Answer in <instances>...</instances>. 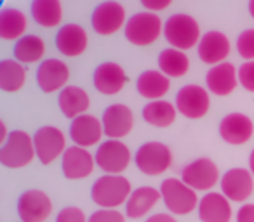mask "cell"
Wrapping results in <instances>:
<instances>
[{
  "mask_svg": "<svg viewBox=\"0 0 254 222\" xmlns=\"http://www.w3.org/2000/svg\"><path fill=\"white\" fill-rule=\"evenodd\" d=\"M209 108H211L209 92L200 85H185L176 94V109L183 117L190 118V120L205 117Z\"/></svg>",
  "mask_w": 254,
  "mask_h": 222,
  "instance_id": "ba28073f",
  "label": "cell"
},
{
  "mask_svg": "<svg viewBox=\"0 0 254 222\" xmlns=\"http://www.w3.org/2000/svg\"><path fill=\"white\" fill-rule=\"evenodd\" d=\"M254 134V124L247 115L230 113L219 122V135L228 144H244Z\"/></svg>",
  "mask_w": 254,
  "mask_h": 222,
  "instance_id": "ac0fdd59",
  "label": "cell"
},
{
  "mask_svg": "<svg viewBox=\"0 0 254 222\" xmlns=\"http://www.w3.org/2000/svg\"><path fill=\"white\" fill-rule=\"evenodd\" d=\"M237 222H254V205L246 203L237 212Z\"/></svg>",
  "mask_w": 254,
  "mask_h": 222,
  "instance_id": "8d00e7d4",
  "label": "cell"
},
{
  "mask_svg": "<svg viewBox=\"0 0 254 222\" xmlns=\"http://www.w3.org/2000/svg\"><path fill=\"white\" fill-rule=\"evenodd\" d=\"M221 191L230 201H246L254 191V177L251 170L230 169L221 177Z\"/></svg>",
  "mask_w": 254,
  "mask_h": 222,
  "instance_id": "5bb4252c",
  "label": "cell"
},
{
  "mask_svg": "<svg viewBox=\"0 0 254 222\" xmlns=\"http://www.w3.org/2000/svg\"><path fill=\"white\" fill-rule=\"evenodd\" d=\"M146 222H176V219L171 217V215H167V214H155V215H152V217L146 219Z\"/></svg>",
  "mask_w": 254,
  "mask_h": 222,
  "instance_id": "f35d334b",
  "label": "cell"
},
{
  "mask_svg": "<svg viewBox=\"0 0 254 222\" xmlns=\"http://www.w3.org/2000/svg\"><path fill=\"white\" fill-rule=\"evenodd\" d=\"M132 194L131 182L124 176H103L92 184L91 198L101 208H117Z\"/></svg>",
  "mask_w": 254,
  "mask_h": 222,
  "instance_id": "6da1fadb",
  "label": "cell"
},
{
  "mask_svg": "<svg viewBox=\"0 0 254 222\" xmlns=\"http://www.w3.org/2000/svg\"><path fill=\"white\" fill-rule=\"evenodd\" d=\"M164 37L178 50H188L200 42V26L190 14H173L164 25Z\"/></svg>",
  "mask_w": 254,
  "mask_h": 222,
  "instance_id": "3957f363",
  "label": "cell"
},
{
  "mask_svg": "<svg viewBox=\"0 0 254 222\" xmlns=\"http://www.w3.org/2000/svg\"><path fill=\"white\" fill-rule=\"evenodd\" d=\"M105 134L103 124L92 115H82V117L71 120L70 125V137L75 142V146L89 148V146L98 144L101 135Z\"/></svg>",
  "mask_w": 254,
  "mask_h": 222,
  "instance_id": "44dd1931",
  "label": "cell"
},
{
  "mask_svg": "<svg viewBox=\"0 0 254 222\" xmlns=\"http://www.w3.org/2000/svg\"><path fill=\"white\" fill-rule=\"evenodd\" d=\"M239 84L246 90L254 92V61H246L239 68Z\"/></svg>",
  "mask_w": 254,
  "mask_h": 222,
  "instance_id": "e575fe53",
  "label": "cell"
},
{
  "mask_svg": "<svg viewBox=\"0 0 254 222\" xmlns=\"http://www.w3.org/2000/svg\"><path fill=\"white\" fill-rule=\"evenodd\" d=\"M33 144H35L37 158L40 160L42 165H49L56 158L64 155L66 151V139L64 134L56 127H46L39 129L33 135Z\"/></svg>",
  "mask_w": 254,
  "mask_h": 222,
  "instance_id": "9c48e42d",
  "label": "cell"
},
{
  "mask_svg": "<svg viewBox=\"0 0 254 222\" xmlns=\"http://www.w3.org/2000/svg\"><path fill=\"white\" fill-rule=\"evenodd\" d=\"M136 89L145 99L160 101V97H164L169 92L171 80L160 70H146L138 77Z\"/></svg>",
  "mask_w": 254,
  "mask_h": 222,
  "instance_id": "cb8c5ba5",
  "label": "cell"
},
{
  "mask_svg": "<svg viewBox=\"0 0 254 222\" xmlns=\"http://www.w3.org/2000/svg\"><path fill=\"white\" fill-rule=\"evenodd\" d=\"M160 194H162L167 210L176 215L190 214L195 208H198V203H200L197 191L191 189L188 184H185L183 180L176 179V177H169V179L162 180Z\"/></svg>",
  "mask_w": 254,
  "mask_h": 222,
  "instance_id": "277c9868",
  "label": "cell"
},
{
  "mask_svg": "<svg viewBox=\"0 0 254 222\" xmlns=\"http://www.w3.org/2000/svg\"><path fill=\"white\" fill-rule=\"evenodd\" d=\"M160 198H162L160 191H157L155 187H152V186H143V187L134 189L126 203L127 217L139 219V217H143V215H146L155 207Z\"/></svg>",
  "mask_w": 254,
  "mask_h": 222,
  "instance_id": "484cf974",
  "label": "cell"
},
{
  "mask_svg": "<svg viewBox=\"0 0 254 222\" xmlns=\"http://www.w3.org/2000/svg\"><path fill=\"white\" fill-rule=\"evenodd\" d=\"M230 40L225 33L221 32H207L205 35H202L200 42L197 45L198 57L204 61L205 64H218L225 63V59L230 54Z\"/></svg>",
  "mask_w": 254,
  "mask_h": 222,
  "instance_id": "e0dca14e",
  "label": "cell"
},
{
  "mask_svg": "<svg viewBox=\"0 0 254 222\" xmlns=\"http://www.w3.org/2000/svg\"><path fill=\"white\" fill-rule=\"evenodd\" d=\"M105 135L110 139H122L132 131L134 125V115L131 108L126 104H112L105 109L101 118Z\"/></svg>",
  "mask_w": 254,
  "mask_h": 222,
  "instance_id": "4fadbf2b",
  "label": "cell"
},
{
  "mask_svg": "<svg viewBox=\"0 0 254 222\" xmlns=\"http://www.w3.org/2000/svg\"><path fill=\"white\" fill-rule=\"evenodd\" d=\"M126 23V9L119 2H103L94 9L91 25L98 35H113Z\"/></svg>",
  "mask_w": 254,
  "mask_h": 222,
  "instance_id": "7c38bea8",
  "label": "cell"
},
{
  "mask_svg": "<svg viewBox=\"0 0 254 222\" xmlns=\"http://www.w3.org/2000/svg\"><path fill=\"white\" fill-rule=\"evenodd\" d=\"M28 19L19 9H4L0 14V39L2 40H19L26 32Z\"/></svg>",
  "mask_w": 254,
  "mask_h": 222,
  "instance_id": "83f0119b",
  "label": "cell"
},
{
  "mask_svg": "<svg viewBox=\"0 0 254 222\" xmlns=\"http://www.w3.org/2000/svg\"><path fill=\"white\" fill-rule=\"evenodd\" d=\"M126 39L138 47H146L153 44L160 37V32L164 30L162 21L159 14L155 12H138L131 16L126 23Z\"/></svg>",
  "mask_w": 254,
  "mask_h": 222,
  "instance_id": "5b68a950",
  "label": "cell"
},
{
  "mask_svg": "<svg viewBox=\"0 0 254 222\" xmlns=\"http://www.w3.org/2000/svg\"><path fill=\"white\" fill-rule=\"evenodd\" d=\"M87 32L80 25H64L56 33V49L66 57H77L87 49Z\"/></svg>",
  "mask_w": 254,
  "mask_h": 222,
  "instance_id": "ffe728a7",
  "label": "cell"
},
{
  "mask_svg": "<svg viewBox=\"0 0 254 222\" xmlns=\"http://www.w3.org/2000/svg\"><path fill=\"white\" fill-rule=\"evenodd\" d=\"M32 16L44 28H56L63 19V7L60 0H35L32 4Z\"/></svg>",
  "mask_w": 254,
  "mask_h": 222,
  "instance_id": "f546056e",
  "label": "cell"
},
{
  "mask_svg": "<svg viewBox=\"0 0 254 222\" xmlns=\"http://www.w3.org/2000/svg\"><path fill=\"white\" fill-rule=\"evenodd\" d=\"M68 78H70V68L61 59H46L37 70V84L46 94L68 87Z\"/></svg>",
  "mask_w": 254,
  "mask_h": 222,
  "instance_id": "2e32d148",
  "label": "cell"
},
{
  "mask_svg": "<svg viewBox=\"0 0 254 222\" xmlns=\"http://www.w3.org/2000/svg\"><path fill=\"white\" fill-rule=\"evenodd\" d=\"M96 165V158L87 151L85 148L80 146H71L66 148L61 160V169L66 179L70 180H78V179H85L92 174Z\"/></svg>",
  "mask_w": 254,
  "mask_h": 222,
  "instance_id": "9a60e30c",
  "label": "cell"
},
{
  "mask_svg": "<svg viewBox=\"0 0 254 222\" xmlns=\"http://www.w3.org/2000/svg\"><path fill=\"white\" fill-rule=\"evenodd\" d=\"M143 7L148 9V12H157V11H164L171 5V0H162V2H155V0H143L141 2Z\"/></svg>",
  "mask_w": 254,
  "mask_h": 222,
  "instance_id": "74e56055",
  "label": "cell"
},
{
  "mask_svg": "<svg viewBox=\"0 0 254 222\" xmlns=\"http://www.w3.org/2000/svg\"><path fill=\"white\" fill-rule=\"evenodd\" d=\"M37 156L33 137L25 131H12L0 148V163L7 169H23Z\"/></svg>",
  "mask_w": 254,
  "mask_h": 222,
  "instance_id": "7a4b0ae2",
  "label": "cell"
},
{
  "mask_svg": "<svg viewBox=\"0 0 254 222\" xmlns=\"http://www.w3.org/2000/svg\"><path fill=\"white\" fill-rule=\"evenodd\" d=\"M249 12H251V16L254 18V0H251V2H249Z\"/></svg>",
  "mask_w": 254,
  "mask_h": 222,
  "instance_id": "60d3db41",
  "label": "cell"
},
{
  "mask_svg": "<svg viewBox=\"0 0 254 222\" xmlns=\"http://www.w3.org/2000/svg\"><path fill=\"white\" fill-rule=\"evenodd\" d=\"M56 222H89L84 210L78 207H66L56 215Z\"/></svg>",
  "mask_w": 254,
  "mask_h": 222,
  "instance_id": "d590c367",
  "label": "cell"
},
{
  "mask_svg": "<svg viewBox=\"0 0 254 222\" xmlns=\"http://www.w3.org/2000/svg\"><path fill=\"white\" fill-rule=\"evenodd\" d=\"M249 167H251V174L254 177V149L251 151V156H249Z\"/></svg>",
  "mask_w": 254,
  "mask_h": 222,
  "instance_id": "ab89813d",
  "label": "cell"
},
{
  "mask_svg": "<svg viewBox=\"0 0 254 222\" xmlns=\"http://www.w3.org/2000/svg\"><path fill=\"white\" fill-rule=\"evenodd\" d=\"M53 212L51 198L40 189H28L18 200V215L21 222H44Z\"/></svg>",
  "mask_w": 254,
  "mask_h": 222,
  "instance_id": "8fae6325",
  "label": "cell"
},
{
  "mask_svg": "<svg viewBox=\"0 0 254 222\" xmlns=\"http://www.w3.org/2000/svg\"><path fill=\"white\" fill-rule=\"evenodd\" d=\"M198 217L202 222H230L232 207L223 193H209L198 203Z\"/></svg>",
  "mask_w": 254,
  "mask_h": 222,
  "instance_id": "603a6c76",
  "label": "cell"
},
{
  "mask_svg": "<svg viewBox=\"0 0 254 222\" xmlns=\"http://www.w3.org/2000/svg\"><path fill=\"white\" fill-rule=\"evenodd\" d=\"M46 52V42L37 35H25L14 44V59L18 63H37Z\"/></svg>",
  "mask_w": 254,
  "mask_h": 222,
  "instance_id": "1f68e13d",
  "label": "cell"
},
{
  "mask_svg": "<svg viewBox=\"0 0 254 222\" xmlns=\"http://www.w3.org/2000/svg\"><path fill=\"white\" fill-rule=\"evenodd\" d=\"M134 162L139 172L146 174V176H160L173 163V153L162 142H145L136 151Z\"/></svg>",
  "mask_w": 254,
  "mask_h": 222,
  "instance_id": "8992f818",
  "label": "cell"
},
{
  "mask_svg": "<svg viewBox=\"0 0 254 222\" xmlns=\"http://www.w3.org/2000/svg\"><path fill=\"white\" fill-rule=\"evenodd\" d=\"M239 71L235 70L232 63H221L218 66H212L205 75V84H207L209 92L214 95H230L239 85Z\"/></svg>",
  "mask_w": 254,
  "mask_h": 222,
  "instance_id": "7402d4cb",
  "label": "cell"
},
{
  "mask_svg": "<svg viewBox=\"0 0 254 222\" xmlns=\"http://www.w3.org/2000/svg\"><path fill=\"white\" fill-rule=\"evenodd\" d=\"M89 222H126V217L115 208H99L89 217Z\"/></svg>",
  "mask_w": 254,
  "mask_h": 222,
  "instance_id": "836d02e7",
  "label": "cell"
},
{
  "mask_svg": "<svg viewBox=\"0 0 254 222\" xmlns=\"http://www.w3.org/2000/svg\"><path fill=\"white\" fill-rule=\"evenodd\" d=\"M26 82V70L16 59L0 61V89L4 92H18Z\"/></svg>",
  "mask_w": 254,
  "mask_h": 222,
  "instance_id": "4dcf8cb0",
  "label": "cell"
},
{
  "mask_svg": "<svg viewBox=\"0 0 254 222\" xmlns=\"http://www.w3.org/2000/svg\"><path fill=\"white\" fill-rule=\"evenodd\" d=\"M181 180L195 191H207L219 180V170L209 158H198L188 163L181 172Z\"/></svg>",
  "mask_w": 254,
  "mask_h": 222,
  "instance_id": "30bf717a",
  "label": "cell"
},
{
  "mask_svg": "<svg viewBox=\"0 0 254 222\" xmlns=\"http://www.w3.org/2000/svg\"><path fill=\"white\" fill-rule=\"evenodd\" d=\"M159 68L164 75L169 78H180L188 73L190 70V59L183 50H178L174 47L164 49L159 56Z\"/></svg>",
  "mask_w": 254,
  "mask_h": 222,
  "instance_id": "f1b7e54d",
  "label": "cell"
},
{
  "mask_svg": "<svg viewBox=\"0 0 254 222\" xmlns=\"http://www.w3.org/2000/svg\"><path fill=\"white\" fill-rule=\"evenodd\" d=\"M237 50L246 61H254V30H246L237 39Z\"/></svg>",
  "mask_w": 254,
  "mask_h": 222,
  "instance_id": "d6a6232c",
  "label": "cell"
},
{
  "mask_svg": "<svg viewBox=\"0 0 254 222\" xmlns=\"http://www.w3.org/2000/svg\"><path fill=\"white\" fill-rule=\"evenodd\" d=\"M58 104H60V109L63 111L64 117L75 120V118L85 115L91 101H89V95L84 89L75 87V85H68V87H64L60 92Z\"/></svg>",
  "mask_w": 254,
  "mask_h": 222,
  "instance_id": "d4e9b609",
  "label": "cell"
},
{
  "mask_svg": "<svg viewBox=\"0 0 254 222\" xmlns=\"http://www.w3.org/2000/svg\"><path fill=\"white\" fill-rule=\"evenodd\" d=\"M92 82H94V87L98 92L105 95H113L119 94L124 89V85L127 84V75L120 64L108 61V63H103L96 68L94 75H92Z\"/></svg>",
  "mask_w": 254,
  "mask_h": 222,
  "instance_id": "d6986e66",
  "label": "cell"
},
{
  "mask_svg": "<svg viewBox=\"0 0 254 222\" xmlns=\"http://www.w3.org/2000/svg\"><path fill=\"white\" fill-rule=\"evenodd\" d=\"M94 158L98 169H101L106 176H120L131 163V151L122 141L110 139L99 144Z\"/></svg>",
  "mask_w": 254,
  "mask_h": 222,
  "instance_id": "52a82bcc",
  "label": "cell"
},
{
  "mask_svg": "<svg viewBox=\"0 0 254 222\" xmlns=\"http://www.w3.org/2000/svg\"><path fill=\"white\" fill-rule=\"evenodd\" d=\"M178 109L169 101H150L148 104L143 108V118L146 124L153 125V127H169L176 120Z\"/></svg>",
  "mask_w": 254,
  "mask_h": 222,
  "instance_id": "4316f807",
  "label": "cell"
}]
</instances>
